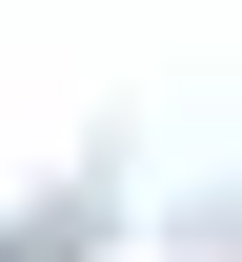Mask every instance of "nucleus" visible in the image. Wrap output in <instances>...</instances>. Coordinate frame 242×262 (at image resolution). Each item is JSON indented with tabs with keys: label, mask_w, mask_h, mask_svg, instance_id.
<instances>
[]
</instances>
